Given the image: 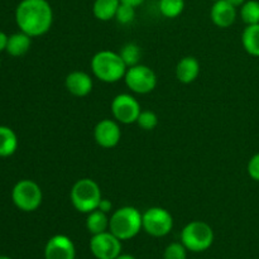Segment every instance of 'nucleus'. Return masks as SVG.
Masks as SVG:
<instances>
[{
    "label": "nucleus",
    "mask_w": 259,
    "mask_h": 259,
    "mask_svg": "<svg viewBox=\"0 0 259 259\" xmlns=\"http://www.w3.org/2000/svg\"><path fill=\"white\" fill-rule=\"evenodd\" d=\"M15 20L22 32L39 37L52 27V8L47 0H22L15 9Z\"/></svg>",
    "instance_id": "f257e3e1"
},
{
    "label": "nucleus",
    "mask_w": 259,
    "mask_h": 259,
    "mask_svg": "<svg viewBox=\"0 0 259 259\" xmlns=\"http://www.w3.org/2000/svg\"><path fill=\"white\" fill-rule=\"evenodd\" d=\"M126 65L119 53L113 51H100L91 60V70L100 81L106 83L118 82L125 76Z\"/></svg>",
    "instance_id": "f03ea898"
},
{
    "label": "nucleus",
    "mask_w": 259,
    "mask_h": 259,
    "mask_svg": "<svg viewBox=\"0 0 259 259\" xmlns=\"http://www.w3.org/2000/svg\"><path fill=\"white\" fill-rule=\"evenodd\" d=\"M143 229L142 214L133 206H124L113 212L110 217L109 232L120 240H129L138 235Z\"/></svg>",
    "instance_id": "7ed1b4c3"
},
{
    "label": "nucleus",
    "mask_w": 259,
    "mask_h": 259,
    "mask_svg": "<svg viewBox=\"0 0 259 259\" xmlns=\"http://www.w3.org/2000/svg\"><path fill=\"white\" fill-rule=\"evenodd\" d=\"M70 199L77 211L89 214L99 207L103 195L100 186L91 179H81L72 186Z\"/></svg>",
    "instance_id": "20e7f679"
},
{
    "label": "nucleus",
    "mask_w": 259,
    "mask_h": 259,
    "mask_svg": "<svg viewBox=\"0 0 259 259\" xmlns=\"http://www.w3.org/2000/svg\"><path fill=\"white\" fill-rule=\"evenodd\" d=\"M181 243L187 250L200 253L209 249L214 243V230L207 223L191 222L182 229Z\"/></svg>",
    "instance_id": "39448f33"
},
{
    "label": "nucleus",
    "mask_w": 259,
    "mask_h": 259,
    "mask_svg": "<svg viewBox=\"0 0 259 259\" xmlns=\"http://www.w3.org/2000/svg\"><path fill=\"white\" fill-rule=\"evenodd\" d=\"M42 199L43 195L39 185L32 180H22L17 182L12 190L13 202L22 211H35L42 204Z\"/></svg>",
    "instance_id": "423d86ee"
},
{
    "label": "nucleus",
    "mask_w": 259,
    "mask_h": 259,
    "mask_svg": "<svg viewBox=\"0 0 259 259\" xmlns=\"http://www.w3.org/2000/svg\"><path fill=\"white\" fill-rule=\"evenodd\" d=\"M143 229L152 237H166L174 228V218L163 207H151L142 214Z\"/></svg>",
    "instance_id": "0eeeda50"
},
{
    "label": "nucleus",
    "mask_w": 259,
    "mask_h": 259,
    "mask_svg": "<svg viewBox=\"0 0 259 259\" xmlns=\"http://www.w3.org/2000/svg\"><path fill=\"white\" fill-rule=\"evenodd\" d=\"M124 80L126 86L137 94L151 93L157 85V76L154 71L144 65H136L126 68Z\"/></svg>",
    "instance_id": "6e6552de"
},
{
    "label": "nucleus",
    "mask_w": 259,
    "mask_h": 259,
    "mask_svg": "<svg viewBox=\"0 0 259 259\" xmlns=\"http://www.w3.org/2000/svg\"><path fill=\"white\" fill-rule=\"evenodd\" d=\"M90 250L96 259H115L121 254V240L111 232L95 234L90 239Z\"/></svg>",
    "instance_id": "1a4fd4ad"
},
{
    "label": "nucleus",
    "mask_w": 259,
    "mask_h": 259,
    "mask_svg": "<svg viewBox=\"0 0 259 259\" xmlns=\"http://www.w3.org/2000/svg\"><path fill=\"white\" fill-rule=\"evenodd\" d=\"M141 111L138 100L129 94H119L111 103V113L119 123H137Z\"/></svg>",
    "instance_id": "9d476101"
},
{
    "label": "nucleus",
    "mask_w": 259,
    "mask_h": 259,
    "mask_svg": "<svg viewBox=\"0 0 259 259\" xmlns=\"http://www.w3.org/2000/svg\"><path fill=\"white\" fill-rule=\"evenodd\" d=\"M95 142L103 148H114L118 146L121 138L120 126L111 119H104L99 121L94 131Z\"/></svg>",
    "instance_id": "9b49d317"
},
{
    "label": "nucleus",
    "mask_w": 259,
    "mask_h": 259,
    "mask_svg": "<svg viewBox=\"0 0 259 259\" xmlns=\"http://www.w3.org/2000/svg\"><path fill=\"white\" fill-rule=\"evenodd\" d=\"M75 244L68 237L57 234L51 238L45 247V259H75Z\"/></svg>",
    "instance_id": "f8f14e48"
},
{
    "label": "nucleus",
    "mask_w": 259,
    "mask_h": 259,
    "mask_svg": "<svg viewBox=\"0 0 259 259\" xmlns=\"http://www.w3.org/2000/svg\"><path fill=\"white\" fill-rule=\"evenodd\" d=\"M212 23L219 28H229L237 19V8L227 0H215L210 10Z\"/></svg>",
    "instance_id": "ddd939ff"
},
{
    "label": "nucleus",
    "mask_w": 259,
    "mask_h": 259,
    "mask_svg": "<svg viewBox=\"0 0 259 259\" xmlns=\"http://www.w3.org/2000/svg\"><path fill=\"white\" fill-rule=\"evenodd\" d=\"M65 86L73 96L83 98L93 90V78L83 71H73L66 76Z\"/></svg>",
    "instance_id": "4468645a"
},
{
    "label": "nucleus",
    "mask_w": 259,
    "mask_h": 259,
    "mask_svg": "<svg viewBox=\"0 0 259 259\" xmlns=\"http://www.w3.org/2000/svg\"><path fill=\"white\" fill-rule=\"evenodd\" d=\"M200 63L195 57H185L177 63L176 77L182 83H191L199 77Z\"/></svg>",
    "instance_id": "2eb2a0df"
},
{
    "label": "nucleus",
    "mask_w": 259,
    "mask_h": 259,
    "mask_svg": "<svg viewBox=\"0 0 259 259\" xmlns=\"http://www.w3.org/2000/svg\"><path fill=\"white\" fill-rule=\"evenodd\" d=\"M30 35H28L24 32H18L14 34L9 35L7 46V52L13 57H20V56L25 55L29 51L32 40H30Z\"/></svg>",
    "instance_id": "dca6fc26"
},
{
    "label": "nucleus",
    "mask_w": 259,
    "mask_h": 259,
    "mask_svg": "<svg viewBox=\"0 0 259 259\" xmlns=\"http://www.w3.org/2000/svg\"><path fill=\"white\" fill-rule=\"evenodd\" d=\"M120 5V0H95L93 7L94 15L96 19L108 22L114 19Z\"/></svg>",
    "instance_id": "f3484780"
},
{
    "label": "nucleus",
    "mask_w": 259,
    "mask_h": 259,
    "mask_svg": "<svg viewBox=\"0 0 259 259\" xmlns=\"http://www.w3.org/2000/svg\"><path fill=\"white\" fill-rule=\"evenodd\" d=\"M109 224H110V219L108 218V214L101 210L96 209L88 214L86 228H88L89 233H91L93 235L108 232Z\"/></svg>",
    "instance_id": "a211bd4d"
},
{
    "label": "nucleus",
    "mask_w": 259,
    "mask_h": 259,
    "mask_svg": "<svg viewBox=\"0 0 259 259\" xmlns=\"http://www.w3.org/2000/svg\"><path fill=\"white\" fill-rule=\"evenodd\" d=\"M18 148L17 134L9 126L0 125V157H9Z\"/></svg>",
    "instance_id": "6ab92c4d"
},
{
    "label": "nucleus",
    "mask_w": 259,
    "mask_h": 259,
    "mask_svg": "<svg viewBox=\"0 0 259 259\" xmlns=\"http://www.w3.org/2000/svg\"><path fill=\"white\" fill-rule=\"evenodd\" d=\"M242 43L250 56L259 57V24L245 27L242 34Z\"/></svg>",
    "instance_id": "aec40b11"
},
{
    "label": "nucleus",
    "mask_w": 259,
    "mask_h": 259,
    "mask_svg": "<svg viewBox=\"0 0 259 259\" xmlns=\"http://www.w3.org/2000/svg\"><path fill=\"white\" fill-rule=\"evenodd\" d=\"M240 17L247 25L259 24V2L247 0L240 8Z\"/></svg>",
    "instance_id": "412c9836"
},
{
    "label": "nucleus",
    "mask_w": 259,
    "mask_h": 259,
    "mask_svg": "<svg viewBox=\"0 0 259 259\" xmlns=\"http://www.w3.org/2000/svg\"><path fill=\"white\" fill-rule=\"evenodd\" d=\"M120 57L126 65V67H132V66L139 65V60H141V48L136 43H126L120 51Z\"/></svg>",
    "instance_id": "4be33fe9"
},
{
    "label": "nucleus",
    "mask_w": 259,
    "mask_h": 259,
    "mask_svg": "<svg viewBox=\"0 0 259 259\" xmlns=\"http://www.w3.org/2000/svg\"><path fill=\"white\" fill-rule=\"evenodd\" d=\"M185 0H159V10L166 18H176L184 12Z\"/></svg>",
    "instance_id": "5701e85b"
},
{
    "label": "nucleus",
    "mask_w": 259,
    "mask_h": 259,
    "mask_svg": "<svg viewBox=\"0 0 259 259\" xmlns=\"http://www.w3.org/2000/svg\"><path fill=\"white\" fill-rule=\"evenodd\" d=\"M137 124L143 131H153L158 125V116L156 115V113H153L151 110H142L138 119H137Z\"/></svg>",
    "instance_id": "b1692460"
},
{
    "label": "nucleus",
    "mask_w": 259,
    "mask_h": 259,
    "mask_svg": "<svg viewBox=\"0 0 259 259\" xmlns=\"http://www.w3.org/2000/svg\"><path fill=\"white\" fill-rule=\"evenodd\" d=\"M136 18V8L132 7V5L124 4L120 2V5L118 8V12H116L115 19L118 20L120 24H129L132 23Z\"/></svg>",
    "instance_id": "393cba45"
},
{
    "label": "nucleus",
    "mask_w": 259,
    "mask_h": 259,
    "mask_svg": "<svg viewBox=\"0 0 259 259\" xmlns=\"http://www.w3.org/2000/svg\"><path fill=\"white\" fill-rule=\"evenodd\" d=\"M187 249L182 243H171L164 249L163 259H186Z\"/></svg>",
    "instance_id": "a878e982"
},
{
    "label": "nucleus",
    "mask_w": 259,
    "mask_h": 259,
    "mask_svg": "<svg viewBox=\"0 0 259 259\" xmlns=\"http://www.w3.org/2000/svg\"><path fill=\"white\" fill-rule=\"evenodd\" d=\"M247 171L248 175L250 176V179L259 182V153L254 154V156L249 159L247 166Z\"/></svg>",
    "instance_id": "bb28decb"
},
{
    "label": "nucleus",
    "mask_w": 259,
    "mask_h": 259,
    "mask_svg": "<svg viewBox=\"0 0 259 259\" xmlns=\"http://www.w3.org/2000/svg\"><path fill=\"white\" fill-rule=\"evenodd\" d=\"M111 207H113V205H111V202L109 201V200H106V199H101V201H100V204H99V207H98V209H99V210H101V211H104V212H106V214H108V212H110Z\"/></svg>",
    "instance_id": "cd10ccee"
},
{
    "label": "nucleus",
    "mask_w": 259,
    "mask_h": 259,
    "mask_svg": "<svg viewBox=\"0 0 259 259\" xmlns=\"http://www.w3.org/2000/svg\"><path fill=\"white\" fill-rule=\"evenodd\" d=\"M8 39H9V37H8L4 32H0V52L7 51Z\"/></svg>",
    "instance_id": "c85d7f7f"
},
{
    "label": "nucleus",
    "mask_w": 259,
    "mask_h": 259,
    "mask_svg": "<svg viewBox=\"0 0 259 259\" xmlns=\"http://www.w3.org/2000/svg\"><path fill=\"white\" fill-rule=\"evenodd\" d=\"M120 2L124 3V4H128V5H132V7L137 8L141 4H143L144 0H120Z\"/></svg>",
    "instance_id": "c756f323"
},
{
    "label": "nucleus",
    "mask_w": 259,
    "mask_h": 259,
    "mask_svg": "<svg viewBox=\"0 0 259 259\" xmlns=\"http://www.w3.org/2000/svg\"><path fill=\"white\" fill-rule=\"evenodd\" d=\"M227 2H229L230 4L234 5L235 8H238V7H242V5L244 4V3L247 2V0H227Z\"/></svg>",
    "instance_id": "7c9ffc66"
},
{
    "label": "nucleus",
    "mask_w": 259,
    "mask_h": 259,
    "mask_svg": "<svg viewBox=\"0 0 259 259\" xmlns=\"http://www.w3.org/2000/svg\"><path fill=\"white\" fill-rule=\"evenodd\" d=\"M115 259H136V258L131 254H119Z\"/></svg>",
    "instance_id": "2f4dec72"
},
{
    "label": "nucleus",
    "mask_w": 259,
    "mask_h": 259,
    "mask_svg": "<svg viewBox=\"0 0 259 259\" xmlns=\"http://www.w3.org/2000/svg\"><path fill=\"white\" fill-rule=\"evenodd\" d=\"M0 259H13V258L8 257V255H0Z\"/></svg>",
    "instance_id": "473e14b6"
},
{
    "label": "nucleus",
    "mask_w": 259,
    "mask_h": 259,
    "mask_svg": "<svg viewBox=\"0 0 259 259\" xmlns=\"http://www.w3.org/2000/svg\"><path fill=\"white\" fill-rule=\"evenodd\" d=\"M0 65H2V62H0Z\"/></svg>",
    "instance_id": "72a5a7b5"
},
{
    "label": "nucleus",
    "mask_w": 259,
    "mask_h": 259,
    "mask_svg": "<svg viewBox=\"0 0 259 259\" xmlns=\"http://www.w3.org/2000/svg\"><path fill=\"white\" fill-rule=\"evenodd\" d=\"M214 2H215V0H214Z\"/></svg>",
    "instance_id": "f704fd0d"
}]
</instances>
